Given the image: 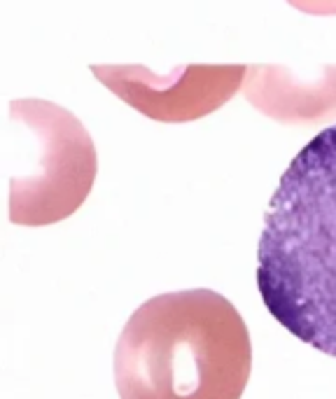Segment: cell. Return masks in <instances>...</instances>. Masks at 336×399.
<instances>
[{"label": "cell", "instance_id": "cell-1", "mask_svg": "<svg viewBox=\"0 0 336 399\" xmlns=\"http://www.w3.org/2000/svg\"><path fill=\"white\" fill-rule=\"evenodd\" d=\"M257 287L287 332L336 357V124L280 178L259 238Z\"/></svg>", "mask_w": 336, "mask_h": 399}, {"label": "cell", "instance_id": "cell-2", "mask_svg": "<svg viewBox=\"0 0 336 399\" xmlns=\"http://www.w3.org/2000/svg\"><path fill=\"white\" fill-rule=\"evenodd\" d=\"M250 371L247 325L213 290L147 299L115 346L119 399H241Z\"/></svg>", "mask_w": 336, "mask_h": 399}, {"label": "cell", "instance_id": "cell-3", "mask_svg": "<svg viewBox=\"0 0 336 399\" xmlns=\"http://www.w3.org/2000/svg\"><path fill=\"white\" fill-rule=\"evenodd\" d=\"M12 225L47 227L86 201L99 173L89 131L70 110L40 99H14L7 110Z\"/></svg>", "mask_w": 336, "mask_h": 399}, {"label": "cell", "instance_id": "cell-4", "mask_svg": "<svg viewBox=\"0 0 336 399\" xmlns=\"http://www.w3.org/2000/svg\"><path fill=\"white\" fill-rule=\"evenodd\" d=\"M94 77L155 122L182 124L213 115L245 84L247 66L241 63H189L166 75L145 66H91Z\"/></svg>", "mask_w": 336, "mask_h": 399}, {"label": "cell", "instance_id": "cell-5", "mask_svg": "<svg viewBox=\"0 0 336 399\" xmlns=\"http://www.w3.org/2000/svg\"><path fill=\"white\" fill-rule=\"evenodd\" d=\"M243 94L264 117L280 124L306 126L336 119V63L301 77L287 66L254 63L247 66Z\"/></svg>", "mask_w": 336, "mask_h": 399}, {"label": "cell", "instance_id": "cell-6", "mask_svg": "<svg viewBox=\"0 0 336 399\" xmlns=\"http://www.w3.org/2000/svg\"><path fill=\"white\" fill-rule=\"evenodd\" d=\"M285 3L310 17H336V0H285Z\"/></svg>", "mask_w": 336, "mask_h": 399}]
</instances>
